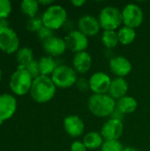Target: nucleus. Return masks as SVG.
Instances as JSON below:
<instances>
[{
	"mask_svg": "<svg viewBox=\"0 0 150 151\" xmlns=\"http://www.w3.org/2000/svg\"><path fill=\"white\" fill-rule=\"evenodd\" d=\"M124 132V124L122 120L110 118L102 126L100 134L104 141H119Z\"/></svg>",
	"mask_w": 150,
	"mask_h": 151,
	"instance_id": "obj_8",
	"label": "nucleus"
},
{
	"mask_svg": "<svg viewBox=\"0 0 150 151\" xmlns=\"http://www.w3.org/2000/svg\"><path fill=\"white\" fill-rule=\"evenodd\" d=\"M39 2L36 0H23L20 3L21 12L27 17L34 18L36 17V13L39 11Z\"/></svg>",
	"mask_w": 150,
	"mask_h": 151,
	"instance_id": "obj_23",
	"label": "nucleus"
},
{
	"mask_svg": "<svg viewBox=\"0 0 150 151\" xmlns=\"http://www.w3.org/2000/svg\"><path fill=\"white\" fill-rule=\"evenodd\" d=\"M37 36H38L39 40L43 43L44 42H46L47 40H49L50 38H51L52 36H54V31L51 30L50 28L43 26L40 29V31L37 33Z\"/></svg>",
	"mask_w": 150,
	"mask_h": 151,
	"instance_id": "obj_30",
	"label": "nucleus"
},
{
	"mask_svg": "<svg viewBox=\"0 0 150 151\" xmlns=\"http://www.w3.org/2000/svg\"><path fill=\"white\" fill-rule=\"evenodd\" d=\"M124 26L133 29L141 26L144 20V13L141 6L136 4L130 3L124 6L121 11Z\"/></svg>",
	"mask_w": 150,
	"mask_h": 151,
	"instance_id": "obj_7",
	"label": "nucleus"
},
{
	"mask_svg": "<svg viewBox=\"0 0 150 151\" xmlns=\"http://www.w3.org/2000/svg\"><path fill=\"white\" fill-rule=\"evenodd\" d=\"M57 87L50 76L39 75L34 78L30 89L32 99L39 104L50 102L56 95Z\"/></svg>",
	"mask_w": 150,
	"mask_h": 151,
	"instance_id": "obj_2",
	"label": "nucleus"
},
{
	"mask_svg": "<svg viewBox=\"0 0 150 151\" xmlns=\"http://www.w3.org/2000/svg\"><path fill=\"white\" fill-rule=\"evenodd\" d=\"M75 87L76 88L80 91L81 93H84V92H87L88 90H90V88H89V81L88 79H86L85 77H80V78H78L76 83H75Z\"/></svg>",
	"mask_w": 150,
	"mask_h": 151,
	"instance_id": "obj_31",
	"label": "nucleus"
},
{
	"mask_svg": "<svg viewBox=\"0 0 150 151\" xmlns=\"http://www.w3.org/2000/svg\"><path fill=\"white\" fill-rule=\"evenodd\" d=\"M86 3H87V2H86L85 0H73V1L71 2V4H72L74 7H76V8H80V7H82Z\"/></svg>",
	"mask_w": 150,
	"mask_h": 151,
	"instance_id": "obj_33",
	"label": "nucleus"
},
{
	"mask_svg": "<svg viewBox=\"0 0 150 151\" xmlns=\"http://www.w3.org/2000/svg\"><path fill=\"white\" fill-rule=\"evenodd\" d=\"M42 19L43 26L55 31L62 28L67 19V12L60 4H53L52 5L46 8L44 11Z\"/></svg>",
	"mask_w": 150,
	"mask_h": 151,
	"instance_id": "obj_4",
	"label": "nucleus"
},
{
	"mask_svg": "<svg viewBox=\"0 0 150 151\" xmlns=\"http://www.w3.org/2000/svg\"><path fill=\"white\" fill-rule=\"evenodd\" d=\"M11 12V3L9 0H0V18L7 19Z\"/></svg>",
	"mask_w": 150,
	"mask_h": 151,
	"instance_id": "obj_29",
	"label": "nucleus"
},
{
	"mask_svg": "<svg viewBox=\"0 0 150 151\" xmlns=\"http://www.w3.org/2000/svg\"><path fill=\"white\" fill-rule=\"evenodd\" d=\"M19 66H21V65H19ZM22 67H24L32 75V77L34 79L36 78V77H38L40 75L39 65H38V61L37 60H34V59L33 61H31L30 63H28L27 65H24Z\"/></svg>",
	"mask_w": 150,
	"mask_h": 151,
	"instance_id": "obj_28",
	"label": "nucleus"
},
{
	"mask_svg": "<svg viewBox=\"0 0 150 151\" xmlns=\"http://www.w3.org/2000/svg\"><path fill=\"white\" fill-rule=\"evenodd\" d=\"M71 151H88V149L82 141L76 140L71 144Z\"/></svg>",
	"mask_w": 150,
	"mask_h": 151,
	"instance_id": "obj_32",
	"label": "nucleus"
},
{
	"mask_svg": "<svg viewBox=\"0 0 150 151\" xmlns=\"http://www.w3.org/2000/svg\"><path fill=\"white\" fill-rule=\"evenodd\" d=\"M118 41L120 44L125 45V46L130 45L134 42L136 38V31L135 29L132 27L122 26L118 30Z\"/></svg>",
	"mask_w": 150,
	"mask_h": 151,
	"instance_id": "obj_22",
	"label": "nucleus"
},
{
	"mask_svg": "<svg viewBox=\"0 0 150 151\" xmlns=\"http://www.w3.org/2000/svg\"><path fill=\"white\" fill-rule=\"evenodd\" d=\"M77 29L88 37H93L99 34L101 28L98 18L90 14H84L77 21Z\"/></svg>",
	"mask_w": 150,
	"mask_h": 151,
	"instance_id": "obj_11",
	"label": "nucleus"
},
{
	"mask_svg": "<svg viewBox=\"0 0 150 151\" xmlns=\"http://www.w3.org/2000/svg\"><path fill=\"white\" fill-rule=\"evenodd\" d=\"M16 60L18 65L24 66L34 60V52L33 50L29 47H22L19 49L16 52Z\"/></svg>",
	"mask_w": 150,
	"mask_h": 151,
	"instance_id": "obj_24",
	"label": "nucleus"
},
{
	"mask_svg": "<svg viewBox=\"0 0 150 151\" xmlns=\"http://www.w3.org/2000/svg\"><path fill=\"white\" fill-rule=\"evenodd\" d=\"M17 110V100L11 94L0 95V125L11 119Z\"/></svg>",
	"mask_w": 150,
	"mask_h": 151,
	"instance_id": "obj_15",
	"label": "nucleus"
},
{
	"mask_svg": "<svg viewBox=\"0 0 150 151\" xmlns=\"http://www.w3.org/2000/svg\"><path fill=\"white\" fill-rule=\"evenodd\" d=\"M50 78L57 88H69L75 86L78 80V74L72 66L67 65H58Z\"/></svg>",
	"mask_w": 150,
	"mask_h": 151,
	"instance_id": "obj_6",
	"label": "nucleus"
},
{
	"mask_svg": "<svg viewBox=\"0 0 150 151\" xmlns=\"http://www.w3.org/2000/svg\"><path fill=\"white\" fill-rule=\"evenodd\" d=\"M117 102L109 94H92L88 100V108L90 113L97 118L111 117L116 110Z\"/></svg>",
	"mask_w": 150,
	"mask_h": 151,
	"instance_id": "obj_1",
	"label": "nucleus"
},
{
	"mask_svg": "<svg viewBox=\"0 0 150 151\" xmlns=\"http://www.w3.org/2000/svg\"><path fill=\"white\" fill-rule=\"evenodd\" d=\"M82 142L88 150H96L98 149H101V147L104 142V139L103 138L102 134L99 132L91 131L84 134Z\"/></svg>",
	"mask_w": 150,
	"mask_h": 151,
	"instance_id": "obj_19",
	"label": "nucleus"
},
{
	"mask_svg": "<svg viewBox=\"0 0 150 151\" xmlns=\"http://www.w3.org/2000/svg\"><path fill=\"white\" fill-rule=\"evenodd\" d=\"M109 67L111 72L116 76L125 78L132 72L133 65L131 61L124 56H116L110 60Z\"/></svg>",
	"mask_w": 150,
	"mask_h": 151,
	"instance_id": "obj_14",
	"label": "nucleus"
},
{
	"mask_svg": "<svg viewBox=\"0 0 150 151\" xmlns=\"http://www.w3.org/2000/svg\"><path fill=\"white\" fill-rule=\"evenodd\" d=\"M65 41L67 50H71L74 54L86 51L89 43L88 37L78 29H74L73 31L67 34L65 37Z\"/></svg>",
	"mask_w": 150,
	"mask_h": 151,
	"instance_id": "obj_10",
	"label": "nucleus"
},
{
	"mask_svg": "<svg viewBox=\"0 0 150 151\" xmlns=\"http://www.w3.org/2000/svg\"><path fill=\"white\" fill-rule=\"evenodd\" d=\"M102 42L104 45V47L107 49L111 50L116 48L119 43L118 32L112 30L103 31L102 34Z\"/></svg>",
	"mask_w": 150,
	"mask_h": 151,
	"instance_id": "obj_25",
	"label": "nucleus"
},
{
	"mask_svg": "<svg viewBox=\"0 0 150 151\" xmlns=\"http://www.w3.org/2000/svg\"><path fill=\"white\" fill-rule=\"evenodd\" d=\"M124 146L119 141H104L101 151H123Z\"/></svg>",
	"mask_w": 150,
	"mask_h": 151,
	"instance_id": "obj_27",
	"label": "nucleus"
},
{
	"mask_svg": "<svg viewBox=\"0 0 150 151\" xmlns=\"http://www.w3.org/2000/svg\"><path fill=\"white\" fill-rule=\"evenodd\" d=\"M111 78L103 72L94 73L88 79L90 91L93 94H108Z\"/></svg>",
	"mask_w": 150,
	"mask_h": 151,
	"instance_id": "obj_12",
	"label": "nucleus"
},
{
	"mask_svg": "<svg viewBox=\"0 0 150 151\" xmlns=\"http://www.w3.org/2000/svg\"><path fill=\"white\" fill-rule=\"evenodd\" d=\"M149 151H150V149H149Z\"/></svg>",
	"mask_w": 150,
	"mask_h": 151,
	"instance_id": "obj_38",
	"label": "nucleus"
},
{
	"mask_svg": "<svg viewBox=\"0 0 150 151\" xmlns=\"http://www.w3.org/2000/svg\"><path fill=\"white\" fill-rule=\"evenodd\" d=\"M42 47L44 51L50 57H59L63 55L66 50V43L65 39L58 37V36H52L46 42L42 43Z\"/></svg>",
	"mask_w": 150,
	"mask_h": 151,
	"instance_id": "obj_16",
	"label": "nucleus"
},
{
	"mask_svg": "<svg viewBox=\"0 0 150 151\" xmlns=\"http://www.w3.org/2000/svg\"><path fill=\"white\" fill-rule=\"evenodd\" d=\"M98 20L101 28L103 31H116L117 29H119L123 24L122 12L118 7L108 5L100 11Z\"/></svg>",
	"mask_w": 150,
	"mask_h": 151,
	"instance_id": "obj_5",
	"label": "nucleus"
},
{
	"mask_svg": "<svg viewBox=\"0 0 150 151\" xmlns=\"http://www.w3.org/2000/svg\"><path fill=\"white\" fill-rule=\"evenodd\" d=\"M1 79H2V71L0 69V81H1Z\"/></svg>",
	"mask_w": 150,
	"mask_h": 151,
	"instance_id": "obj_37",
	"label": "nucleus"
},
{
	"mask_svg": "<svg viewBox=\"0 0 150 151\" xmlns=\"http://www.w3.org/2000/svg\"><path fill=\"white\" fill-rule=\"evenodd\" d=\"M123 151H139L136 148L132 147V146H127V147H124Z\"/></svg>",
	"mask_w": 150,
	"mask_h": 151,
	"instance_id": "obj_36",
	"label": "nucleus"
},
{
	"mask_svg": "<svg viewBox=\"0 0 150 151\" xmlns=\"http://www.w3.org/2000/svg\"><path fill=\"white\" fill-rule=\"evenodd\" d=\"M39 4H42V5H47V7L50 6L53 4V1L52 0H39Z\"/></svg>",
	"mask_w": 150,
	"mask_h": 151,
	"instance_id": "obj_35",
	"label": "nucleus"
},
{
	"mask_svg": "<svg viewBox=\"0 0 150 151\" xmlns=\"http://www.w3.org/2000/svg\"><path fill=\"white\" fill-rule=\"evenodd\" d=\"M43 27V22L42 17H34L30 18L27 22V28L31 32L38 33L40 29Z\"/></svg>",
	"mask_w": 150,
	"mask_h": 151,
	"instance_id": "obj_26",
	"label": "nucleus"
},
{
	"mask_svg": "<svg viewBox=\"0 0 150 151\" xmlns=\"http://www.w3.org/2000/svg\"><path fill=\"white\" fill-rule=\"evenodd\" d=\"M39 65V70H40V75L44 76H51V74L54 73L56 68L58 66L57 64V61L54 59L53 57L50 56H43L38 60Z\"/></svg>",
	"mask_w": 150,
	"mask_h": 151,
	"instance_id": "obj_21",
	"label": "nucleus"
},
{
	"mask_svg": "<svg viewBox=\"0 0 150 151\" xmlns=\"http://www.w3.org/2000/svg\"><path fill=\"white\" fill-rule=\"evenodd\" d=\"M19 47V39L17 33L9 27L0 30V50L7 54L17 52Z\"/></svg>",
	"mask_w": 150,
	"mask_h": 151,
	"instance_id": "obj_9",
	"label": "nucleus"
},
{
	"mask_svg": "<svg viewBox=\"0 0 150 151\" xmlns=\"http://www.w3.org/2000/svg\"><path fill=\"white\" fill-rule=\"evenodd\" d=\"M33 81L32 75L24 67L18 65L10 78L9 87L15 95L24 96L30 92Z\"/></svg>",
	"mask_w": 150,
	"mask_h": 151,
	"instance_id": "obj_3",
	"label": "nucleus"
},
{
	"mask_svg": "<svg viewBox=\"0 0 150 151\" xmlns=\"http://www.w3.org/2000/svg\"><path fill=\"white\" fill-rule=\"evenodd\" d=\"M63 127L65 133L72 138H77L84 134L85 123L77 115H69L64 119Z\"/></svg>",
	"mask_w": 150,
	"mask_h": 151,
	"instance_id": "obj_13",
	"label": "nucleus"
},
{
	"mask_svg": "<svg viewBox=\"0 0 150 151\" xmlns=\"http://www.w3.org/2000/svg\"><path fill=\"white\" fill-rule=\"evenodd\" d=\"M5 27H9V21L7 19L0 18V30Z\"/></svg>",
	"mask_w": 150,
	"mask_h": 151,
	"instance_id": "obj_34",
	"label": "nucleus"
},
{
	"mask_svg": "<svg viewBox=\"0 0 150 151\" xmlns=\"http://www.w3.org/2000/svg\"><path fill=\"white\" fill-rule=\"evenodd\" d=\"M116 102V109L118 110L124 115L133 113L138 107L137 100L131 96H126Z\"/></svg>",
	"mask_w": 150,
	"mask_h": 151,
	"instance_id": "obj_20",
	"label": "nucleus"
},
{
	"mask_svg": "<svg viewBox=\"0 0 150 151\" xmlns=\"http://www.w3.org/2000/svg\"><path fill=\"white\" fill-rule=\"evenodd\" d=\"M129 89L128 81L125 78L116 77L111 80V83L108 91V94L116 101L127 96Z\"/></svg>",
	"mask_w": 150,
	"mask_h": 151,
	"instance_id": "obj_18",
	"label": "nucleus"
},
{
	"mask_svg": "<svg viewBox=\"0 0 150 151\" xmlns=\"http://www.w3.org/2000/svg\"><path fill=\"white\" fill-rule=\"evenodd\" d=\"M92 64H93L92 56L87 50L75 53L72 61V68L77 73V74L87 73L91 69Z\"/></svg>",
	"mask_w": 150,
	"mask_h": 151,
	"instance_id": "obj_17",
	"label": "nucleus"
}]
</instances>
